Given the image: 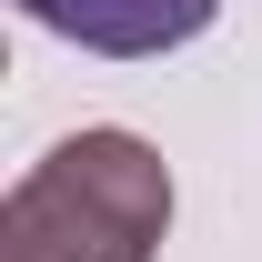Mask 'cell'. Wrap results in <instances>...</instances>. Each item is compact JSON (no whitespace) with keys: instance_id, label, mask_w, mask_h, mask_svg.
<instances>
[{"instance_id":"obj_2","label":"cell","mask_w":262,"mask_h":262,"mask_svg":"<svg viewBox=\"0 0 262 262\" xmlns=\"http://www.w3.org/2000/svg\"><path fill=\"white\" fill-rule=\"evenodd\" d=\"M20 10L40 31L101 51V61H162V51H182V40L212 31L222 0H20Z\"/></svg>"},{"instance_id":"obj_1","label":"cell","mask_w":262,"mask_h":262,"mask_svg":"<svg viewBox=\"0 0 262 262\" xmlns=\"http://www.w3.org/2000/svg\"><path fill=\"white\" fill-rule=\"evenodd\" d=\"M171 232V171L131 131H71L0 202V262H151Z\"/></svg>"}]
</instances>
